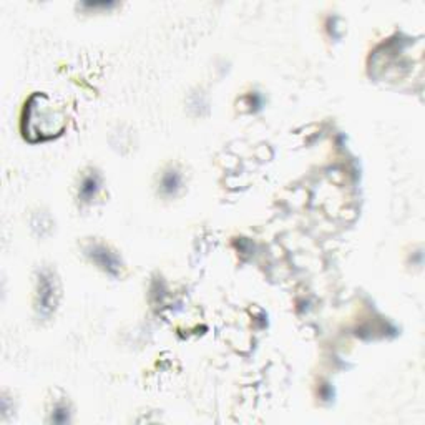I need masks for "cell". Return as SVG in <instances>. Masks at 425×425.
I'll use <instances>...</instances> for the list:
<instances>
[{
  "mask_svg": "<svg viewBox=\"0 0 425 425\" xmlns=\"http://www.w3.org/2000/svg\"><path fill=\"white\" fill-rule=\"evenodd\" d=\"M65 117L42 93H35L25 105L24 131L30 141H44L60 135Z\"/></svg>",
  "mask_w": 425,
  "mask_h": 425,
  "instance_id": "cell-1",
  "label": "cell"
},
{
  "mask_svg": "<svg viewBox=\"0 0 425 425\" xmlns=\"http://www.w3.org/2000/svg\"><path fill=\"white\" fill-rule=\"evenodd\" d=\"M58 301V282L50 269H42L37 280V310L42 318H50Z\"/></svg>",
  "mask_w": 425,
  "mask_h": 425,
  "instance_id": "cell-2",
  "label": "cell"
},
{
  "mask_svg": "<svg viewBox=\"0 0 425 425\" xmlns=\"http://www.w3.org/2000/svg\"><path fill=\"white\" fill-rule=\"evenodd\" d=\"M85 254L95 263L100 269L108 273L110 276H118L122 271L120 258L112 249L102 243H89L85 246Z\"/></svg>",
  "mask_w": 425,
  "mask_h": 425,
  "instance_id": "cell-3",
  "label": "cell"
},
{
  "mask_svg": "<svg viewBox=\"0 0 425 425\" xmlns=\"http://www.w3.org/2000/svg\"><path fill=\"white\" fill-rule=\"evenodd\" d=\"M100 185H102V181H100V176L95 171L86 173V175L81 178L80 190H79V196L81 198V201L93 200L100 191Z\"/></svg>",
  "mask_w": 425,
  "mask_h": 425,
  "instance_id": "cell-4",
  "label": "cell"
},
{
  "mask_svg": "<svg viewBox=\"0 0 425 425\" xmlns=\"http://www.w3.org/2000/svg\"><path fill=\"white\" fill-rule=\"evenodd\" d=\"M181 188V175L176 170H168L162 178V191L166 196H175Z\"/></svg>",
  "mask_w": 425,
  "mask_h": 425,
  "instance_id": "cell-5",
  "label": "cell"
},
{
  "mask_svg": "<svg viewBox=\"0 0 425 425\" xmlns=\"http://www.w3.org/2000/svg\"><path fill=\"white\" fill-rule=\"evenodd\" d=\"M52 420H53V422H57V424H63V422H67V420H68V407H67V405L58 404L57 407L53 409Z\"/></svg>",
  "mask_w": 425,
  "mask_h": 425,
  "instance_id": "cell-6",
  "label": "cell"
}]
</instances>
